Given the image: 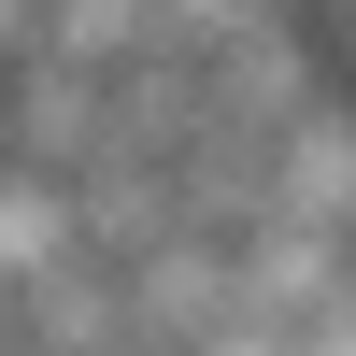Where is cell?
I'll return each instance as SVG.
<instances>
[{
	"label": "cell",
	"mask_w": 356,
	"mask_h": 356,
	"mask_svg": "<svg viewBox=\"0 0 356 356\" xmlns=\"http://www.w3.org/2000/svg\"><path fill=\"white\" fill-rule=\"evenodd\" d=\"M300 29H314V43H328V72L356 86V0H300Z\"/></svg>",
	"instance_id": "cell-1"
}]
</instances>
